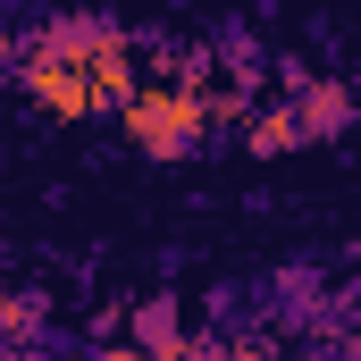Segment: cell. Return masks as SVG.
I'll use <instances>...</instances> for the list:
<instances>
[{
  "instance_id": "6da1fadb",
  "label": "cell",
  "mask_w": 361,
  "mask_h": 361,
  "mask_svg": "<svg viewBox=\"0 0 361 361\" xmlns=\"http://www.w3.org/2000/svg\"><path fill=\"white\" fill-rule=\"evenodd\" d=\"M202 101H185V92H135L126 101V135H135V152H152V160H185V152H202Z\"/></svg>"
},
{
  "instance_id": "7a4b0ae2",
  "label": "cell",
  "mask_w": 361,
  "mask_h": 361,
  "mask_svg": "<svg viewBox=\"0 0 361 361\" xmlns=\"http://www.w3.org/2000/svg\"><path fill=\"white\" fill-rule=\"evenodd\" d=\"M135 345L143 353H177V302H143L135 311Z\"/></svg>"
}]
</instances>
